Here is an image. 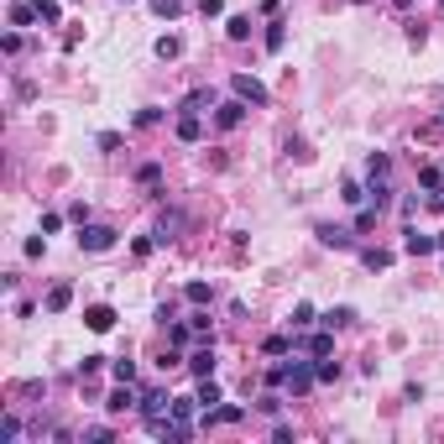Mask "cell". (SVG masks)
<instances>
[{"mask_svg": "<svg viewBox=\"0 0 444 444\" xmlns=\"http://www.w3.org/2000/svg\"><path fill=\"white\" fill-rule=\"evenodd\" d=\"M439 6H444V0H439Z\"/></svg>", "mask_w": 444, "mask_h": 444, "instance_id": "b9f144b4", "label": "cell"}, {"mask_svg": "<svg viewBox=\"0 0 444 444\" xmlns=\"http://www.w3.org/2000/svg\"><path fill=\"white\" fill-rule=\"evenodd\" d=\"M230 89H235V100H246V105H267V100H272L267 84H262V78H251V74H235Z\"/></svg>", "mask_w": 444, "mask_h": 444, "instance_id": "6da1fadb", "label": "cell"}, {"mask_svg": "<svg viewBox=\"0 0 444 444\" xmlns=\"http://www.w3.org/2000/svg\"><path fill=\"white\" fill-rule=\"evenodd\" d=\"M152 11H157L163 21H173V16H183V0H152Z\"/></svg>", "mask_w": 444, "mask_h": 444, "instance_id": "4dcf8cb0", "label": "cell"}, {"mask_svg": "<svg viewBox=\"0 0 444 444\" xmlns=\"http://www.w3.org/2000/svg\"><path fill=\"white\" fill-rule=\"evenodd\" d=\"M183 235V209H163V220H157V246H168V240H178Z\"/></svg>", "mask_w": 444, "mask_h": 444, "instance_id": "52a82bcc", "label": "cell"}, {"mask_svg": "<svg viewBox=\"0 0 444 444\" xmlns=\"http://www.w3.org/2000/svg\"><path fill=\"white\" fill-rule=\"evenodd\" d=\"M110 413H126V408H141V392H136V382H115V392L110 402H105Z\"/></svg>", "mask_w": 444, "mask_h": 444, "instance_id": "8992f818", "label": "cell"}, {"mask_svg": "<svg viewBox=\"0 0 444 444\" xmlns=\"http://www.w3.org/2000/svg\"><path fill=\"white\" fill-rule=\"evenodd\" d=\"M319 325H325V329H345V325H356V308H351V303H340V308H329Z\"/></svg>", "mask_w": 444, "mask_h": 444, "instance_id": "2e32d148", "label": "cell"}, {"mask_svg": "<svg viewBox=\"0 0 444 444\" xmlns=\"http://www.w3.org/2000/svg\"><path fill=\"white\" fill-rule=\"evenodd\" d=\"M329 351H334V334H329V329L308 334V356H314V361H319V356H329Z\"/></svg>", "mask_w": 444, "mask_h": 444, "instance_id": "d6986e66", "label": "cell"}, {"mask_svg": "<svg viewBox=\"0 0 444 444\" xmlns=\"http://www.w3.org/2000/svg\"><path fill=\"white\" fill-rule=\"evenodd\" d=\"M110 376H115V382H136V361H115Z\"/></svg>", "mask_w": 444, "mask_h": 444, "instance_id": "836d02e7", "label": "cell"}, {"mask_svg": "<svg viewBox=\"0 0 444 444\" xmlns=\"http://www.w3.org/2000/svg\"><path fill=\"white\" fill-rule=\"evenodd\" d=\"M188 340H194V329H188L183 319H173V325H168V345H173V351H183Z\"/></svg>", "mask_w": 444, "mask_h": 444, "instance_id": "44dd1931", "label": "cell"}, {"mask_svg": "<svg viewBox=\"0 0 444 444\" xmlns=\"http://www.w3.org/2000/svg\"><path fill=\"white\" fill-rule=\"evenodd\" d=\"M136 183H141V188H157V183H163V168H157V163H141V168H136Z\"/></svg>", "mask_w": 444, "mask_h": 444, "instance_id": "cb8c5ba5", "label": "cell"}, {"mask_svg": "<svg viewBox=\"0 0 444 444\" xmlns=\"http://www.w3.org/2000/svg\"><path fill=\"white\" fill-rule=\"evenodd\" d=\"M314 382H319V376H314V366H308V361H293V371H288V392H293V397H303Z\"/></svg>", "mask_w": 444, "mask_h": 444, "instance_id": "ba28073f", "label": "cell"}, {"mask_svg": "<svg viewBox=\"0 0 444 444\" xmlns=\"http://www.w3.org/2000/svg\"><path fill=\"white\" fill-rule=\"evenodd\" d=\"M423 37H428V32H423V21H408V42H413V47H423Z\"/></svg>", "mask_w": 444, "mask_h": 444, "instance_id": "f35d334b", "label": "cell"}, {"mask_svg": "<svg viewBox=\"0 0 444 444\" xmlns=\"http://www.w3.org/2000/svg\"><path fill=\"white\" fill-rule=\"evenodd\" d=\"M194 397H199V408H204V413L225 402V397H220V387H214V376H199V392H194Z\"/></svg>", "mask_w": 444, "mask_h": 444, "instance_id": "4fadbf2b", "label": "cell"}, {"mask_svg": "<svg viewBox=\"0 0 444 444\" xmlns=\"http://www.w3.org/2000/svg\"><path fill=\"white\" fill-rule=\"evenodd\" d=\"M84 325H89L94 334L115 329V308H110V303H89V308H84Z\"/></svg>", "mask_w": 444, "mask_h": 444, "instance_id": "9c48e42d", "label": "cell"}, {"mask_svg": "<svg viewBox=\"0 0 444 444\" xmlns=\"http://www.w3.org/2000/svg\"><path fill=\"white\" fill-rule=\"evenodd\" d=\"M16 439H21V419L6 413V419H0V444H16Z\"/></svg>", "mask_w": 444, "mask_h": 444, "instance_id": "603a6c76", "label": "cell"}, {"mask_svg": "<svg viewBox=\"0 0 444 444\" xmlns=\"http://www.w3.org/2000/svg\"><path fill=\"white\" fill-rule=\"evenodd\" d=\"M183 298H188V303H209V282H188Z\"/></svg>", "mask_w": 444, "mask_h": 444, "instance_id": "d6a6232c", "label": "cell"}, {"mask_svg": "<svg viewBox=\"0 0 444 444\" xmlns=\"http://www.w3.org/2000/svg\"><path fill=\"white\" fill-rule=\"evenodd\" d=\"M188 371L194 376H214V340H204L194 356H188Z\"/></svg>", "mask_w": 444, "mask_h": 444, "instance_id": "8fae6325", "label": "cell"}, {"mask_svg": "<svg viewBox=\"0 0 444 444\" xmlns=\"http://www.w3.org/2000/svg\"><path fill=\"white\" fill-rule=\"evenodd\" d=\"M32 21H42V16H37V6L16 0V6H11V26H32Z\"/></svg>", "mask_w": 444, "mask_h": 444, "instance_id": "7402d4cb", "label": "cell"}, {"mask_svg": "<svg viewBox=\"0 0 444 444\" xmlns=\"http://www.w3.org/2000/svg\"><path fill=\"white\" fill-rule=\"evenodd\" d=\"M366 199H371L376 209H387V204H392V183H387V178H371V194H366Z\"/></svg>", "mask_w": 444, "mask_h": 444, "instance_id": "ffe728a7", "label": "cell"}, {"mask_svg": "<svg viewBox=\"0 0 444 444\" xmlns=\"http://www.w3.org/2000/svg\"><path fill=\"white\" fill-rule=\"evenodd\" d=\"M314 376H319V382H340V361H325V356H319V361H314Z\"/></svg>", "mask_w": 444, "mask_h": 444, "instance_id": "484cf974", "label": "cell"}, {"mask_svg": "<svg viewBox=\"0 0 444 444\" xmlns=\"http://www.w3.org/2000/svg\"><path fill=\"white\" fill-rule=\"evenodd\" d=\"M387 262H392V257H387V251H366V267H371V272H382Z\"/></svg>", "mask_w": 444, "mask_h": 444, "instance_id": "ab89813d", "label": "cell"}, {"mask_svg": "<svg viewBox=\"0 0 444 444\" xmlns=\"http://www.w3.org/2000/svg\"><path fill=\"white\" fill-rule=\"evenodd\" d=\"M402 251H408V257H428V251H439V235H423L419 225H408V235H402Z\"/></svg>", "mask_w": 444, "mask_h": 444, "instance_id": "5b68a950", "label": "cell"}, {"mask_svg": "<svg viewBox=\"0 0 444 444\" xmlns=\"http://www.w3.org/2000/svg\"><path fill=\"white\" fill-rule=\"evenodd\" d=\"M257 408H262V413H282V397L267 392V397H257Z\"/></svg>", "mask_w": 444, "mask_h": 444, "instance_id": "74e56055", "label": "cell"}, {"mask_svg": "<svg viewBox=\"0 0 444 444\" xmlns=\"http://www.w3.org/2000/svg\"><path fill=\"white\" fill-rule=\"evenodd\" d=\"M199 11H204V16H220V11H225V0H199Z\"/></svg>", "mask_w": 444, "mask_h": 444, "instance_id": "60d3db41", "label": "cell"}, {"mask_svg": "<svg viewBox=\"0 0 444 444\" xmlns=\"http://www.w3.org/2000/svg\"><path fill=\"white\" fill-rule=\"evenodd\" d=\"M439 136H444V115H434V120L419 126V141H439Z\"/></svg>", "mask_w": 444, "mask_h": 444, "instance_id": "f546056e", "label": "cell"}, {"mask_svg": "<svg viewBox=\"0 0 444 444\" xmlns=\"http://www.w3.org/2000/svg\"><path fill=\"white\" fill-rule=\"evenodd\" d=\"M173 131H178V141H188V146H194L199 136H204V126H199V115H188V110L178 115V126H173Z\"/></svg>", "mask_w": 444, "mask_h": 444, "instance_id": "9a60e30c", "label": "cell"}, {"mask_svg": "<svg viewBox=\"0 0 444 444\" xmlns=\"http://www.w3.org/2000/svg\"><path fill=\"white\" fill-rule=\"evenodd\" d=\"M319 246H329V251H351L356 246V230H345V225H319Z\"/></svg>", "mask_w": 444, "mask_h": 444, "instance_id": "277c9868", "label": "cell"}, {"mask_svg": "<svg viewBox=\"0 0 444 444\" xmlns=\"http://www.w3.org/2000/svg\"><path fill=\"white\" fill-rule=\"evenodd\" d=\"M246 110H251L246 100H225V105H214V126H220V131H235L240 120H246Z\"/></svg>", "mask_w": 444, "mask_h": 444, "instance_id": "3957f363", "label": "cell"}, {"mask_svg": "<svg viewBox=\"0 0 444 444\" xmlns=\"http://www.w3.org/2000/svg\"><path fill=\"white\" fill-rule=\"evenodd\" d=\"M78 246H84V251H110L115 230H110V225H78Z\"/></svg>", "mask_w": 444, "mask_h": 444, "instance_id": "7a4b0ae2", "label": "cell"}, {"mask_svg": "<svg viewBox=\"0 0 444 444\" xmlns=\"http://www.w3.org/2000/svg\"><path fill=\"white\" fill-rule=\"evenodd\" d=\"M69 303H74V288H69V282H58V288H47V308H52V314H63Z\"/></svg>", "mask_w": 444, "mask_h": 444, "instance_id": "ac0fdd59", "label": "cell"}, {"mask_svg": "<svg viewBox=\"0 0 444 444\" xmlns=\"http://www.w3.org/2000/svg\"><path fill=\"white\" fill-rule=\"evenodd\" d=\"M262 351H267V356H288V351H293V340H288V334H267Z\"/></svg>", "mask_w": 444, "mask_h": 444, "instance_id": "d4e9b609", "label": "cell"}, {"mask_svg": "<svg viewBox=\"0 0 444 444\" xmlns=\"http://www.w3.org/2000/svg\"><path fill=\"white\" fill-rule=\"evenodd\" d=\"M105 439H110V428H105V423H94V428H84V444H105Z\"/></svg>", "mask_w": 444, "mask_h": 444, "instance_id": "8d00e7d4", "label": "cell"}, {"mask_svg": "<svg viewBox=\"0 0 444 444\" xmlns=\"http://www.w3.org/2000/svg\"><path fill=\"white\" fill-rule=\"evenodd\" d=\"M240 419H246V408H240V402H220V408L204 413V423H240Z\"/></svg>", "mask_w": 444, "mask_h": 444, "instance_id": "7c38bea8", "label": "cell"}, {"mask_svg": "<svg viewBox=\"0 0 444 444\" xmlns=\"http://www.w3.org/2000/svg\"><path fill=\"white\" fill-rule=\"evenodd\" d=\"M214 105H220V100H214V89H194V94L183 100V110H188V115H204V110H214Z\"/></svg>", "mask_w": 444, "mask_h": 444, "instance_id": "5bb4252c", "label": "cell"}, {"mask_svg": "<svg viewBox=\"0 0 444 444\" xmlns=\"http://www.w3.org/2000/svg\"><path fill=\"white\" fill-rule=\"evenodd\" d=\"M308 325H319V314H314V303H298L293 308V329H308Z\"/></svg>", "mask_w": 444, "mask_h": 444, "instance_id": "4316f807", "label": "cell"}, {"mask_svg": "<svg viewBox=\"0 0 444 444\" xmlns=\"http://www.w3.org/2000/svg\"><path fill=\"white\" fill-rule=\"evenodd\" d=\"M376 214H382L376 204H371V209H361V214H356V230H371V225H376Z\"/></svg>", "mask_w": 444, "mask_h": 444, "instance_id": "d590c367", "label": "cell"}, {"mask_svg": "<svg viewBox=\"0 0 444 444\" xmlns=\"http://www.w3.org/2000/svg\"><path fill=\"white\" fill-rule=\"evenodd\" d=\"M366 173H371V178H387V173H392V157H387V152H371Z\"/></svg>", "mask_w": 444, "mask_h": 444, "instance_id": "83f0119b", "label": "cell"}, {"mask_svg": "<svg viewBox=\"0 0 444 444\" xmlns=\"http://www.w3.org/2000/svg\"><path fill=\"white\" fill-rule=\"evenodd\" d=\"M225 32H230L235 42H246V37H251V16H230V21H225Z\"/></svg>", "mask_w": 444, "mask_h": 444, "instance_id": "f1b7e54d", "label": "cell"}, {"mask_svg": "<svg viewBox=\"0 0 444 444\" xmlns=\"http://www.w3.org/2000/svg\"><path fill=\"white\" fill-rule=\"evenodd\" d=\"M178 52H183V42H178V37H157V58H178Z\"/></svg>", "mask_w": 444, "mask_h": 444, "instance_id": "1f68e13d", "label": "cell"}, {"mask_svg": "<svg viewBox=\"0 0 444 444\" xmlns=\"http://www.w3.org/2000/svg\"><path fill=\"white\" fill-rule=\"evenodd\" d=\"M37 16H42V21H58L63 11H58V0H37Z\"/></svg>", "mask_w": 444, "mask_h": 444, "instance_id": "e575fe53", "label": "cell"}, {"mask_svg": "<svg viewBox=\"0 0 444 444\" xmlns=\"http://www.w3.org/2000/svg\"><path fill=\"white\" fill-rule=\"evenodd\" d=\"M168 392H157V387H146V392H141V419L146 423H152V419H163V413H168Z\"/></svg>", "mask_w": 444, "mask_h": 444, "instance_id": "30bf717a", "label": "cell"}, {"mask_svg": "<svg viewBox=\"0 0 444 444\" xmlns=\"http://www.w3.org/2000/svg\"><path fill=\"white\" fill-rule=\"evenodd\" d=\"M194 402H199V397H173V402H168V419H178V423L188 428V423H194Z\"/></svg>", "mask_w": 444, "mask_h": 444, "instance_id": "e0dca14e", "label": "cell"}]
</instances>
